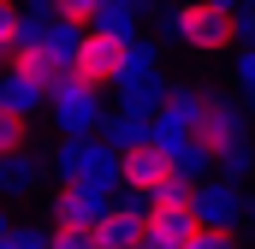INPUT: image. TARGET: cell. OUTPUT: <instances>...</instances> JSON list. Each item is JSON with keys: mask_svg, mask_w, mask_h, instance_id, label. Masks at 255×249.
I'll list each match as a JSON object with an SVG mask.
<instances>
[{"mask_svg": "<svg viewBox=\"0 0 255 249\" xmlns=\"http://www.w3.org/2000/svg\"><path fill=\"white\" fill-rule=\"evenodd\" d=\"M190 208H196L202 226H220V232H238V226H250V220H255V208H250V196H244L238 178H202Z\"/></svg>", "mask_w": 255, "mask_h": 249, "instance_id": "5", "label": "cell"}, {"mask_svg": "<svg viewBox=\"0 0 255 249\" xmlns=\"http://www.w3.org/2000/svg\"><path fill=\"white\" fill-rule=\"evenodd\" d=\"M130 42H119V36H107V30H89L83 36V48H77V77L83 83H95V89H113V77H119V65H125Z\"/></svg>", "mask_w": 255, "mask_h": 249, "instance_id": "8", "label": "cell"}, {"mask_svg": "<svg viewBox=\"0 0 255 249\" xmlns=\"http://www.w3.org/2000/svg\"><path fill=\"white\" fill-rule=\"evenodd\" d=\"M95 232H101V249H142V238H148V214H130L125 202H113V214H107Z\"/></svg>", "mask_w": 255, "mask_h": 249, "instance_id": "11", "label": "cell"}, {"mask_svg": "<svg viewBox=\"0 0 255 249\" xmlns=\"http://www.w3.org/2000/svg\"><path fill=\"white\" fill-rule=\"evenodd\" d=\"M48 107H54V130H60V136H95L101 119H107L101 89H95V83H83L77 71H71V83H60V89L48 95Z\"/></svg>", "mask_w": 255, "mask_h": 249, "instance_id": "4", "label": "cell"}, {"mask_svg": "<svg viewBox=\"0 0 255 249\" xmlns=\"http://www.w3.org/2000/svg\"><path fill=\"white\" fill-rule=\"evenodd\" d=\"M89 30H107V36H119V42H136V12H125V6H101Z\"/></svg>", "mask_w": 255, "mask_h": 249, "instance_id": "17", "label": "cell"}, {"mask_svg": "<svg viewBox=\"0 0 255 249\" xmlns=\"http://www.w3.org/2000/svg\"><path fill=\"white\" fill-rule=\"evenodd\" d=\"M220 178H238V184H250V178H255V142H250V136L232 142V148L220 154Z\"/></svg>", "mask_w": 255, "mask_h": 249, "instance_id": "16", "label": "cell"}, {"mask_svg": "<svg viewBox=\"0 0 255 249\" xmlns=\"http://www.w3.org/2000/svg\"><path fill=\"white\" fill-rule=\"evenodd\" d=\"M214 6H226V12H244V6H250V0H214Z\"/></svg>", "mask_w": 255, "mask_h": 249, "instance_id": "25", "label": "cell"}, {"mask_svg": "<svg viewBox=\"0 0 255 249\" xmlns=\"http://www.w3.org/2000/svg\"><path fill=\"white\" fill-rule=\"evenodd\" d=\"M42 166H48V154H6L0 160V202H12V196H30V190L42 184Z\"/></svg>", "mask_w": 255, "mask_h": 249, "instance_id": "12", "label": "cell"}, {"mask_svg": "<svg viewBox=\"0 0 255 249\" xmlns=\"http://www.w3.org/2000/svg\"><path fill=\"white\" fill-rule=\"evenodd\" d=\"M232 77H238V89L255 101V42H244V48H238V60H232Z\"/></svg>", "mask_w": 255, "mask_h": 249, "instance_id": "21", "label": "cell"}, {"mask_svg": "<svg viewBox=\"0 0 255 249\" xmlns=\"http://www.w3.org/2000/svg\"><path fill=\"white\" fill-rule=\"evenodd\" d=\"M113 184H60L54 196H48V220L54 226H101L107 214H113Z\"/></svg>", "mask_w": 255, "mask_h": 249, "instance_id": "6", "label": "cell"}, {"mask_svg": "<svg viewBox=\"0 0 255 249\" xmlns=\"http://www.w3.org/2000/svg\"><path fill=\"white\" fill-rule=\"evenodd\" d=\"M184 249H238V238H232V232H220V226H202Z\"/></svg>", "mask_w": 255, "mask_h": 249, "instance_id": "22", "label": "cell"}, {"mask_svg": "<svg viewBox=\"0 0 255 249\" xmlns=\"http://www.w3.org/2000/svg\"><path fill=\"white\" fill-rule=\"evenodd\" d=\"M172 166H178V178H190V184H202V178H214V166H220V154L208 148V142H184L178 154H172Z\"/></svg>", "mask_w": 255, "mask_h": 249, "instance_id": "14", "label": "cell"}, {"mask_svg": "<svg viewBox=\"0 0 255 249\" xmlns=\"http://www.w3.org/2000/svg\"><path fill=\"white\" fill-rule=\"evenodd\" d=\"M0 249H48V232L42 226H6L0 232Z\"/></svg>", "mask_w": 255, "mask_h": 249, "instance_id": "19", "label": "cell"}, {"mask_svg": "<svg viewBox=\"0 0 255 249\" xmlns=\"http://www.w3.org/2000/svg\"><path fill=\"white\" fill-rule=\"evenodd\" d=\"M54 12H60V18H77V24H95V12H101V0H60Z\"/></svg>", "mask_w": 255, "mask_h": 249, "instance_id": "23", "label": "cell"}, {"mask_svg": "<svg viewBox=\"0 0 255 249\" xmlns=\"http://www.w3.org/2000/svg\"><path fill=\"white\" fill-rule=\"evenodd\" d=\"M238 36H244V42H255V0L238 12Z\"/></svg>", "mask_w": 255, "mask_h": 249, "instance_id": "24", "label": "cell"}, {"mask_svg": "<svg viewBox=\"0 0 255 249\" xmlns=\"http://www.w3.org/2000/svg\"><path fill=\"white\" fill-rule=\"evenodd\" d=\"M119 154H125V190H148V196H154V190L178 172L160 142H136V148H119Z\"/></svg>", "mask_w": 255, "mask_h": 249, "instance_id": "9", "label": "cell"}, {"mask_svg": "<svg viewBox=\"0 0 255 249\" xmlns=\"http://www.w3.org/2000/svg\"><path fill=\"white\" fill-rule=\"evenodd\" d=\"M6 226H12V214H6V202H0V232H6Z\"/></svg>", "mask_w": 255, "mask_h": 249, "instance_id": "26", "label": "cell"}, {"mask_svg": "<svg viewBox=\"0 0 255 249\" xmlns=\"http://www.w3.org/2000/svg\"><path fill=\"white\" fill-rule=\"evenodd\" d=\"M0 101H6V107H18V113H36V107L48 101V89H42V83H36L24 65L6 60V71H0Z\"/></svg>", "mask_w": 255, "mask_h": 249, "instance_id": "13", "label": "cell"}, {"mask_svg": "<svg viewBox=\"0 0 255 249\" xmlns=\"http://www.w3.org/2000/svg\"><path fill=\"white\" fill-rule=\"evenodd\" d=\"M48 166L60 172V184H125V154L95 130V136H60V148L48 154Z\"/></svg>", "mask_w": 255, "mask_h": 249, "instance_id": "2", "label": "cell"}, {"mask_svg": "<svg viewBox=\"0 0 255 249\" xmlns=\"http://www.w3.org/2000/svg\"><path fill=\"white\" fill-rule=\"evenodd\" d=\"M113 95L130 101V107H142V113H160L166 107V95H172V83H166V71H160V48L154 42H130L125 65H119V77H113Z\"/></svg>", "mask_w": 255, "mask_h": 249, "instance_id": "3", "label": "cell"}, {"mask_svg": "<svg viewBox=\"0 0 255 249\" xmlns=\"http://www.w3.org/2000/svg\"><path fill=\"white\" fill-rule=\"evenodd\" d=\"M101 136L113 142V148H136V142H154V113H142V107H107V119H101Z\"/></svg>", "mask_w": 255, "mask_h": 249, "instance_id": "10", "label": "cell"}, {"mask_svg": "<svg viewBox=\"0 0 255 249\" xmlns=\"http://www.w3.org/2000/svg\"><path fill=\"white\" fill-rule=\"evenodd\" d=\"M30 113H18V107H6V101H0V160H6V154H24V148H30Z\"/></svg>", "mask_w": 255, "mask_h": 249, "instance_id": "15", "label": "cell"}, {"mask_svg": "<svg viewBox=\"0 0 255 249\" xmlns=\"http://www.w3.org/2000/svg\"><path fill=\"white\" fill-rule=\"evenodd\" d=\"M160 36H166L172 48L208 60V54H226V48L238 42V12H226V6H214V0H172L166 18H160Z\"/></svg>", "mask_w": 255, "mask_h": 249, "instance_id": "1", "label": "cell"}, {"mask_svg": "<svg viewBox=\"0 0 255 249\" xmlns=\"http://www.w3.org/2000/svg\"><path fill=\"white\" fill-rule=\"evenodd\" d=\"M244 136H250V95H208V107L196 119V142H208L214 154H226Z\"/></svg>", "mask_w": 255, "mask_h": 249, "instance_id": "7", "label": "cell"}, {"mask_svg": "<svg viewBox=\"0 0 255 249\" xmlns=\"http://www.w3.org/2000/svg\"><path fill=\"white\" fill-rule=\"evenodd\" d=\"M48 249H101V232L95 226H54Z\"/></svg>", "mask_w": 255, "mask_h": 249, "instance_id": "18", "label": "cell"}, {"mask_svg": "<svg viewBox=\"0 0 255 249\" xmlns=\"http://www.w3.org/2000/svg\"><path fill=\"white\" fill-rule=\"evenodd\" d=\"M18 12H24V6L0 0V60H12V54H18Z\"/></svg>", "mask_w": 255, "mask_h": 249, "instance_id": "20", "label": "cell"}]
</instances>
